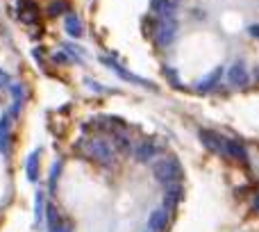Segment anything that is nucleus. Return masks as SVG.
I'll use <instances>...</instances> for the list:
<instances>
[{"label": "nucleus", "mask_w": 259, "mask_h": 232, "mask_svg": "<svg viewBox=\"0 0 259 232\" xmlns=\"http://www.w3.org/2000/svg\"><path fill=\"white\" fill-rule=\"evenodd\" d=\"M50 232H73V225L68 223V221H59L57 225H53Z\"/></svg>", "instance_id": "19"}, {"label": "nucleus", "mask_w": 259, "mask_h": 232, "mask_svg": "<svg viewBox=\"0 0 259 232\" xmlns=\"http://www.w3.org/2000/svg\"><path fill=\"white\" fill-rule=\"evenodd\" d=\"M175 36H178V21H175V16H168L157 23L152 39H155V44L159 46V48H168Z\"/></svg>", "instance_id": "3"}, {"label": "nucleus", "mask_w": 259, "mask_h": 232, "mask_svg": "<svg viewBox=\"0 0 259 232\" xmlns=\"http://www.w3.org/2000/svg\"><path fill=\"white\" fill-rule=\"evenodd\" d=\"M105 62V66L107 68H112L114 73H116L118 78H123V80H127V82H132V85H139V87H146V89H155V85H152V82H148V80H143V78H139V75H134V73H130L127 68H123V66H118L116 62H114V59H107L105 57L103 59Z\"/></svg>", "instance_id": "5"}, {"label": "nucleus", "mask_w": 259, "mask_h": 232, "mask_svg": "<svg viewBox=\"0 0 259 232\" xmlns=\"http://www.w3.org/2000/svg\"><path fill=\"white\" fill-rule=\"evenodd\" d=\"M16 5H18V18L23 23L32 25V23L39 21V5L34 0H16Z\"/></svg>", "instance_id": "6"}, {"label": "nucleus", "mask_w": 259, "mask_h": 232, "mask_svg": "<svg viewBox=\"0 0 259 232\" xmlns=\"http://www.w3.org/2000/svg\"><path fill=\"white\" fill-rule=\"evenodd\" d=\"M66 32L71 36H82L84 34V27H82V21L77 14H66Z\"/></svg>", "instance_id": "14"}, {"label": "nucleus", "mask_w": 259, "mask_h": 232, "mask_svg": "<svg viewBox=\"0 0 259 232\" xmlns=\"http://www.w3.org/2000/svg\"><path fill=\"white\" fill-rule=\"evenodd\" d=\"M39 178V152H32L30 157H27V180H34Z\"/></svg>", "instance_id": "16"}, {"label": "nucleus", "mask_w": 259, "mask_h": 232, "mask_svg": "<svg viewBox=\"0 0 259 232\" xmlns=\"http://www.w3.org/2000/svg\"><path fill=\"white\" fill-rule=\"evenodd\" d=\"M59 171H62V162H55V164H53V175H50V187H53V189H55V184H57Z\"/></svg>", "instance_id": "20"}, {"label": "nucleus", "mask_w": 259, "mask_h": 232, "mask_svg": "<svg viewBox=\"0 0 259 232\" xmlns=\"http://www.w3.org/2000/svg\"><path fill=\"white\" fill-rule=\"evenodd\" d=\"M223 78V66H216L211 73H207L205 78H202L200 82L196 85V89L200 91V94H207V91H211L216 85H219V80Z\"/></svg>", "instance_id": "10"}, {"label": "nucleus", "mask_w": 259, "mask_h": 232, "mask_svg": "<svg viewBox=\"0 0 259 232\" xmlns=\"http://www.w3.org/2000/svg\"><path fill=\"white\" fill-rule=\"evenodd\" d=\"M228 80L232 87H237V89H243V87L248 85V71H246V64L243 62H234L232 66L228 68Z\"/></svg>", "instance_id": "7"}, {"label": "nucleus", "mask_w": 259, "mask_h": 232, "mask_svg": "<svg viewBox=\"0 0 259 232\" xmlns=\"http://www.w3.org/2000/svg\"><path fill=\"white\" fill-rule=\"evenodd\" d=\"M225 157H234L239 162H248V152L246 146L237 139H228V146H225Z\"/></svg>", "instance_id": "12"}, {"label": "nucleus", "mask_w": 259, "mask_h": 232, "mask_svg": "<svg viewBox=\"0 0 259 232\" xmlns=\"http://www.w3.org/2000/svg\"><path fill=\"white\" fill-rule=\"evenodd\" d=\"M252 210H255V214H259V194L255 196V201H252Z\"/></svg>", "instance_id": "23"}, {"label": "nucleus", "mask_w": 259, "mask_h": 232, "mask_svg": "<svg viewBox=\"0 0 259 232\" xmlns=\"http://www.w3.org/2000/svg\"><path fill=\"white\" fill-rule=\"evenodd\" d=\"M84 150L91 160H96L98 164H105V166H109L114 162V157H116L114 146L109 141H105V139H91V141H84Z\"/></svg>", "instance_id": "2"}, {"label": "nucleus", "mask_w": 259, "mask_h": 232, "mask_svg": "<svg viewBox=\"0 0 259 232\" xmlns=\"http://www.w3.org/2000/svg\"><path fill=\"white\" fill-rule=\"evenodd\" d=\"M7 141H9V116L0 119V150L7 152Z\"/></svg>", "instance_id": "17"}, {"label": "nucleus", "mask_w": 259, "mask_h": 232, "mask_svg": "<svg viewBox=\"0 0 259 232\" xmlns=\"http://www.w3.org/2000/svg\"><path fill=\"white\" fill-rule=\"evenodd\" d=\"M150 9H152V14H157L159 18L175 16V0H152Z\"/></svg>", "instance_id": "11"}, {"label": "nucleus", "mask_w": 259, "mask_h": 232, "mask_svg": "<svg viewBox=\"0 0 259 232\" xmlns=\"http://www.w3.org/2000/svg\"><path fill=\"white\" fill-rule=\"evenodd\" d=\"M168 210L166 207H161V210H155L150 214V219H148V228H150V232H164L166 228H168Z\"/></svg>", "instance_id": "9"}, {"label": "nucleus", "mask_w": 259, "mask_h": 232, "mask_svg": "<svg viewBox=\"0 0 259 232\" xmlns=\"http://www.w3.org/2000/svg\"><path fill=\"white\" fill-rule=\"evenodd\" d=\"M175 3H178V0H175Z\"/></svg>", "instance_id": "24"}, {"label": "nucleus", "mask_w": 259, "mask_h": 232, "mask_svg": "<svg viewBox=\"0 0 259 232\" xmlns=\"http://www.w3.org/2000/svg\"><path fill=\"white\" fill-rule=\"evenodd\" d=\"M152 175H155L157 182H161L166 187V184H173L182 180V166H180V162L175 157H164V160L155 162Z\"/></svg>", "instance_id": "1"}, {"label": "nucleus", "mask_w": 259, "mask_h": 232, "mask_svg": "<svg viewBox=\"0 0 259 232\" xmlns=\"http://www.w3.org/2000/svg\"><path fill=\"white\" fill-rule=\"evenodd\" d=\"M0 85H3V87H7V85H9V78L5 75L3 71H0Z\"/></svg>", "instance_id": "22"}, {"label": "nucleus", "mask_w": 259, "mask_h": 232, "mask_svg": "<svg viewBox=\"0 0 259 232\" xmlns=\"http://www.w3.org/2000/svg\"><path fill=\"white\" fill-rule=\"evenodd\" d=\"M180 198H182V187H180V182L166 184V196H164L166 210H173V207L180 203Z\"/></svg>", "instance_id": "13"}, {"label": "nucleus", "mask_w": 259, "mask_h": 232, "mask_svg": "<svg viewBox=\"0 0 259 232\" xmlns=\"http://www.w3.org/2000/svg\"><path fill=\"white\" fill-rule=\"evenodd\" d=\"M198 137H200L202 146H205L207 150H211V152H216V155H223V157H225V146H228V137L219 134L216 130H207V128H200V130H198Z\"/></svg>", "instance_id": "4"}, {"label": "nucleus", "mask_w": 259, "mask_h": 232, "mask_svg": "<svg viewBox=\"0 0 259 232\" xmlns=\"http://www.w3.org/2000/svg\"><path fill=\"white\" fill-rule=\"evenodd\" d=\"M157 155V146H155V141H150V139H143V141H139L137 146L132 148V157L137 162H150L152 157Z\"/></svg>", "instance_id": "8"}, {"label": "nucleus", "mask_w": 259, "mask_h": 232, "mask_svg": "<svg viewBox=\"0 0 259 232\" xmlns=\"http://www.w3.org/2000/svg\"><path fill=\"white\" fill-rule=\"evenodd\" d=\"M68 9H71L68 0H53L48 5V16H62V14H68Z\"/></svg>", "instance_id": "15"}, {"label": "nucleus", "mask_w": 259, "mask_h": 232, "mask_svg": "<svg viewBox=\"0 0 259 232\" xmlns=\"http://www.w3.org/2000/svg\"><path fill=\"white\" fill-rule=\"evenodd\" d=\"M114 150H118V152H130L132 150V146H130V139L125 137V134H114Z\"/></svg>", "instance_id": "18"}, {"label": "nucleus", "mask_w": 259, "mask_h": 232, "mask_svg": "<svg viewBox=\"0 0 259 232\" xmlns=\"http://www.w3.org/2000/svg\"><path fill=\"white\" fill-rule=\"evenodd\" d=\"M248 32H250V36H255V39H259V23H252V25L248 27Z\"/></svg>", "instance_id": "21"}]
</instances>
